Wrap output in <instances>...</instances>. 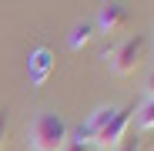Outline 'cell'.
Instances as JSON below:
<instances>
[{
	"label": "cell",
	"instance_id": "obj_11",
	"mask_svg": "<svg viewBox=\"0 0 154 151\" xmlns=\"http://www.w3.org/2000/svg\"><path fill=\"white\" fill-rule=\"evenodd\" d=\"M144 91H147V94H151V97H154V71H151V74H147V81H144Z\"/></svg>",
	"mask_w": 154,
	"mask_h": 151
},
{
	"label": "cell",
	"instance_id": "obj_2",
	"mask_svg": "<svg viewBox=\"0 0 154 151\" xmlns=\"http://www.w3.org/2000/svg\"><path fill=\"white\" fill-rule=\"evenodd\" d=\"M141 50H144V37H141V34H134V37H124L121 44H114L104 57H107V64H111V71H114V74H131V71L137 67Z\"/></svg>",
	"mask_w": 154,
	"mask_h": 151
},
{
	"label": "cell",
	"instance_id": "obj_6",
	"mask_svg": "<svg viewBox=\"0 0 154 151\" xmlns=\"http://www.w3.org/2000/svg\"><path fill=\"white\" fill-rule=\"evenodd\" d=\"M94 24H77V27L70 30V37H67V44H70V50H81V47H87L91 40H94Z\"/></svg>",
	"mask_w": 154,
	"mask_h": 151
},
{
	"label": "cell",
	"instance_id": "obj_5",
	"mask_svg": "<svg viewBox=\"0 0 154 151\" xmlns=\"http://www.w3.org/2000/svg\"><path fill=\"white\" fill-rule=\"evenodd\" d=\"M127 7H121V4H104L97 10V24L94 27H100L104 34H121L124 27H127Z\"/></svg>",
	"mask_w": 154,
	"mask_h": 151
},
{
	"label": "cell",
	"instance_id": "obj_4",
	"mask_svg": "<svg viewBox=\"0 0 154 151\" xmlns=\"http://www.w3.org/2000/svg\"><path fill=\"white\" fill-rule=\"evenodd\" d=\"M54 50L50 47H34L30 50V57H27V77H30V84L34 87H44L47 81H50V74H54Z\"/></svg>",
	"mask_w": 154,
	"mask_h": 151
},
{
	"label": "cell",
	"instance_id": "obj_10",
	"mask_svg": "<svg viewBox=\"0 0 154 151\" xmlns=\"http://www.w3.org/2000/svg\"><path fill=\"white\" fill-rule=\"evenodd\" d=\"M4 134H7V111H0V144H4Z\"/></svg>",
	"mask_w": 154,
	"mask_h": 151
},
{
	"label": "cell",
	"instance_id": "obj_8",
	"mask_svg": "<svg viewBox=\"0 0 154 151\" xmlns=\"http://www.w3.org/2000/svg\"><path fill=\"white\" fill-rule=\"evenodd\" d=\"M60 151H91V144H84V141H74V138H67Z\"/></svg>",
	"mask_w": 154,
	"mask_h": 151
},
{
	"label": "cell",
	"instance_id": "obj_7",
	"mask_svg": "<svg viewBox=\"0 0 154 151\" xmlns=\"http://www.w3.org/2000/svg\"><path fill=\"white\" fill-rule=\"evenodd\" d=\"M137 124H141V128H147V131L154 128V97H151L147 104H144V108L137 111Z\"/></svg>",
	"mask_w": 154,
	"mask_h": 151
},
{
	"label": "cell",
	"instance_id": "obj_3",
	"mask_svg": "<svg viewBox=\"0 0 154 151\" xmlns=\"http://www.w3.org/2000/svg\"><path fill=\"white\" fill-rule=\"evenodd\" d=\"M131 108H114V114L107 118V124L97 131V138H94V144L97 148H104V151H114L124 138H127V128H131Z\"/></svg>",
	"mask_w": 154,
	"mask_h": 151
},
{
	"label": "cell",
	"instance_id": "obj_1",
	"mask_svg": "<svg viewBox=\"0 0 154 151\" xmlns=\"http://www.w3.org/2000/svg\"><path fill=\"white\" fill-rule=\"evenodd\" d=\"M67 138H70V131H67V121L60 114L44 111L30 124V148L34 151H60Z\"/></svg>",
	"mask_w": 154,
	"mask_h": 151
},
{
	"label": "cell",
	"instance_id": "obj_9",
	"mask_svg": "<svg viewBox=\"0 0 154 151\" xmlns=\"http://www.w3.org/2000/svg\"><path fill=\"white\" fill-rule=\"evenodd\" d=\"M114 151H141V148H137V141H134V138H124V141H121Z\"/></svg>",
	"mask_w": 154,
	"mask_h": 151
}]
</instances>
